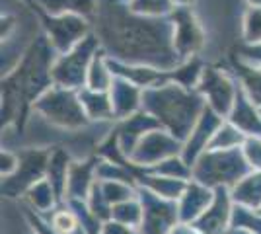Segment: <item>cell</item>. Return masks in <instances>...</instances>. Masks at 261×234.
<instances>
[{"label": "cell", "mask_w": 261, "mask_h": 234, "mask_svg": "<svg viewBox=\"0 0 261 234\" xmlns=\"http://www.w3.org/2000/svg\"><path fill=\"white\" fill-rule=\"evenodd\" d=\"M57 226H59L61 230L70 232V230L74 228V219H72L70 215H63V219H59V221H57Z\"/></svg>", "instance_id": "cell-1"}]
</instances>
